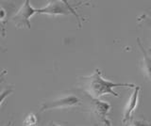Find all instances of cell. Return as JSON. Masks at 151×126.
<instances>
[{
  "instance_id": "1",
  "label": "cell",
  "mask_w": 151,
  "mask_h": 126,
  "mask_svg": "<svg viewBox=\"0 0 151 126\" xmlns=\"http://www.w3.org/2000/svg\"><path fill=\"white\" fill-rule=\"evenodd\" d=\"M117 87H129L135 88L133 84L127 83H114L112 81L106 80L102 77V73L100 70L96 69L92 75L84 77L82 88L93 99H99L101 96L106 94H111L115 97H119V95L113 90V88Z\"/></svg>"
},
{
  "instance_id": "2",
  "label": "cell",
  "mask_w": 151,
  "mask_h": 126,
  "mask_svg": "<svg viewBox=\"0 0 151 126\" xmlns=\"http://www.w3.org/2000/svg\"><path fill=\"white\" fill-rule=\"evenodd\" d=\"M37 13L47 15H68L74 14L79 21V16L76 12L75 8L64 0H53L42 9H37Z\"/></svg>"
},
{
  "instance_id": "3",
  "label": "cell",
  "mask_w": 151,
  "mask_h": 126,
  "mask_svg": "<svg viewBox=\"0 0 151 126\" xmlns=\"http://www.w3.org/2000/svg\"><path fill=\"white\" fill-rule=\"evenodd\" d=\"M35 13H37V9H34L30 5L29 0H27L24 2L15 14L12 16V20L14 22L16 27H27L29 29L31 27L30 18Z\"/></svg>"
},
{
  "instance_id": "4",
  "label": "cell",
  "mask_w": 151,
  "mask_h": 126,
  "mask_svg": "<svg viewBox=\"0 0 151 126\" xmlns=\"http://www.w3.org/2000/svg\"><path fill=\"white\" fill-rule=\"evenodd\" d=\"M78 105H80V100L78 97L76 95H66L53 101L44 103L41 106V111L42 112L57 108H69V107H73Z\"/></svg>"
},
{
  "instance_id": "5",
  "label": "cell",
  "mask_w": 151,
  "mask_h": 126,
  "mask_svg": "<svg viewBox=\"0 0 151 126\" xmlns=\"http://www.w3.org/2000/svg\"><path fill=\"white\" fill-rule=\"evenodd\" d=\"M141 90V88L136 86L134 88V91L131 94L129 102L127 103V105L125 106L124 110V117H123V122H127V120L130 119L132 113L134 112L137 105H138V98H139V93Z\"/></svg>"
},
{
  "instance_id": "6",
  "label": "cell",
  "mask_w": 151,
  "mask_h": 126,
  "mask_svg": "<svg viewBox=\"0 0 151 126\" xmlns=\"http://www.w3.org/2000/svg\"><path fill=\"white\" fill-rule=\"evenodd\" d=\"M92 109L97 118L100 119L102 121L106 120V116L111 110V105L106 102H102L98 99H93L92 101Z\"/></svg>"
},
{
  "instance_id": "7",
  "label": "cell",
  "mask_w": 151,
  "mask_h": 126,
  "mask_svg": "<svg viewBox=\"0 0 151 126\" xmlns=\"http://www.w3.org/2000/svg\"><path fill=\"white\" fill-rule=\"evenodd\" d=\"M138 41V44H139V47L141 49V51L143 52V55H144V63H145V71L147 73V75L150 79V82H151V58L147 55L146 53V51L145 50L144 46L142 45L141 41H140V39L138 38L137 39Z\"/></svg>"
},
{
  "instance_id": "8",
  "label": "cell",
  "mask_w": 151,
  "mask_h": 126,
  "mask_svg": "<svg viewBox=\"0 0 151 126\" xmlns=\"http://www.w3.org/2000/svg\"><path fill=\"white\" fill-rule=\"evenodd\" d=\"M36 123H37V118H36L35 114H33V113H30L29 115H27L25 121H24L25 126H35Z\"/></svg>"
},
{
  "instance_id": "9",
  "label": "cell",
  "mask_w": 151,
  "mask_h": 126,
  "mask_svg": "<svg viewBox=\"0 0 151 126\" xmlns=\"http://www.w3.org/2000/svg\"><path fill=\"white\" fill-rule=\"evenodd\" d=\"M13 92V90H11V88H8V90H5L3 92L0 93V106H1L2 103L6 100V98L11 94V93Z\"/></svg>"
},
{
  "instance_id": "10",
  "label": "cell",
  "mask_w": 151,
  "mask_h": 126,
  "mask_svg": "<svg viewBox=\"0 0 151 126\" xmlns=\"http://www.w3.org/2000/svg\"><path fill=\"white\" fill-rule=\"evenodd\" d=\"M6 19H7V12L2 8V6H0V25L4 26Z\"/></svg>"
},
{
  "instance_id": "11",
  "label": "cell",
  "mask_w": 151,
  "mask_h": 126,
  "mask_svg": "<svg viewBox=\"0 0 151 126\" xmlns=\"http://www.w3.org/2000/svg\"><path fill=\"white\" fill-rule=\"evenodd\" d=\"M139 20L142 22V23H144L145 25H146L148 27H151V17L147 16V15H142L140 18H139Z\"/></svg>"
},
{
  "instance_id": "12",
  "label": "cell",
  "mask_w": 151,
  "mask_h": 126,
  "mask_svg": "<svg viewBox=\"0 0 151 126\" xmlns=\"http://www.w3.org/2000/svg\"><path fill=\"white\" fill-rule=\"evenodd\" d=\"M132 126H149L147 123L144 122V121H141V120H136L132 123Z\"/></svg>"
},
{
  "instance_id": "13",
  "label": "cell",
  "mask_w": 151,
  "mask_h": 126,
  "mask_svg": "<svg viewBox=\"0 0 151 126\" xmlns=\"http://www.w3.org/2000/svg\"><path fill=\"white\" fill-rule=\"evenodd\" d=\"M6 74H7V70H4V71L0 73V82L3 80V77H4V75H6Z\"/></svg>"
},
{
  "instance_id": "14",
  "label": "cell",
  "mask_w": 151,
  "mask_h": 126,
  "mask_svg": "<svg viewBox=\"0 0 151 126\" xmlns=\"http://www.w3.org/2000/svg\"><path fill=\"white\" fill-rule=\"evenodd\" d=\"M103 122L105 123V126H111V122H110V120H108L107 119H106L105 120H104Z\"/></svg>"
},
{
  "instance_id": "15",
  "label": "cell",
  "mask_w": 151,
  "mask_h": 126,
  "mask_svg": "<svg viewBox=\"0 0 151 126\" xmlns=\"http://www.w3.org/2000/svg\"><path fill=\"white\" fill-rule=\"evenodd\" d=\"M0 30H1V32H2V34L5 36V28H4V26H2V25H0Z\"/></svg>"
},
{
  "instance_id": "16",
  "label": "cell",
  "mask_w": 151,
  "mask_h": 126,
  "mask_svg": "<svg viewBox=\"0 0 151 126\" xmlns=\"http://www.w3.org/2000/svg\"><path fill=\"white\" fill-rule=\"evenodd\" d=\"M51 126H60V125H58V124H56V123H52V124H51Z\"/></svg>"
},
{
  "instance_id": "17",
  "label": "cell",
  "mask_w": 151,
  "mask_h": 126,
  "mask_svg": "<svg viewBox=\"0 0 151 126\" xmlns=\"http://www.w3.org/2000/svg\"><path fill=\"white\" fill-rule=\"evenodd\" d=\"M2 49H4V48L2 47V46H1V45H0V50H2Z\"/></svg>"
},
{
  "instance_id": "18",
  "label": "cell",
  "mask_w": 151,
  "mask_h": 126,
  "mask_svg": "<svg viewBox=\"0 0 151 126\" xmlns=\"http://www.w3.org/2000/svg\"><path fill=\"white\" fill-rule=\"evenodd\" d=\"M11 124H12V122H9V124H8L7 126H9V125H11Z\"/></svg>"
}]
</instances>
